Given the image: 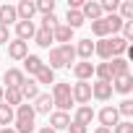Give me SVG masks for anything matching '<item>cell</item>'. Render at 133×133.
<instances>
[{"label":"cell","mask_w":133,"mask_h":133,"mask_svg":"<svg viewBox=\"0 0 133 133\" xmlns=\"http://www.w3.org/2000/svg\"><path fill=\"white\" fill-rule=\"evenodd\" d=\"M34 5H37V13H42V16L55 13V0H34Z\"/></svg>","instance_id":"836d02e7"},{"label":"cell","mask_w":133,"mask_h":133,"mask_svg":"<svg viewBox=\"0 0 133 133\" xmlns=\"http://www.w3.org/2000/svg\"><path fill=\"white\" fill-rule=\"evenodd\" d=\"M37 133H55V130H52V128H50V125H44V128H39V130H37Z\"/></svg>","instance_id":"ee69618b"},{"label":"cell","mask_w":133,"mask_h":133,"mask_svg":"<svg viewBox=\"0 0 133 133\" xmlns=\"http://www.w3.org/2000/svg\"><path fill=\"white\" fill-rule=\"evenodd\" d=\"M52 99H60V97H71V84H65V81H55L52 84Z\"/></svg>","instance_id":"4dcf8cb0"},{"label":"cell","mask_w":133,"mask_h":133,"mask_svg":"<svg viewBox=\"0 0 133 133\" xmlns=\"http://www.w3.org/2000/svg\"><path fill=\"white\" fill-rule=\"evenodd\" d=\"M71 68H73L76 81H91V76H94V63L91 60H78V63L71 65Z\"/></svg>","instance_id":"3957f363"},{"label":"cell","mask_w":133,"mask_h":133,"mask_svg":"<svg viewBox=\"0 0 133 133\" xmlns=\"http://www.w3.org/2000/svg\"><path fill=\"white\" fill-rule=\"evenodd\" d=\"M34 13H37L34 0H21V3L16 5V16H18V21H31Z\"/></svg>","instance_id":"8fae6325"},{"label":"cell","mask_w":133,"mask_h":133,"mask_svg":"<svg viewBox=\"0 0 133 133\" xmlns=\"http://www.w3.org/2000/svg\"><path fill=\"white\" fill-rule=\"evenodd\" d=\"M42 91H39V84L37 81H31V78H26L24 84H21V97L24 99H29V102H34L37 97H39Z\"/></svg>","instance_id":"ac0fdd59"},{"label":"cell","mask_w":133,"mask_h":133,"mask_svg":"<svg viewBox=\"0 0 133 133\" xmlns=\"http://www.w3.org/2000/svg\"><path fill=\"white\" fill-rule=\"evenodd\" d=\"M0 133H16V130H13V125H8V128H0Z\"/></svg>","instance_id":"f6af8a7d"},{"label":"cell","mask_w":133,"mask_h":133,"mask_svg":"<svg viewBox=\"0 0 133 133\" xmlns=\"http://www.w3.org/2000/svg\"><path fill=\"white\" fill-rule=\"evenodd\" d=\"M50 68L52 71H60V68H65V57H63V52H60V47H52L50 50Z\"/></svg>","instance_id":"4316f807"},{"label":"cell","mask_w":133,"mask_h":133,"mask_svg":"<svg viewBox=\"0 0 133 133\" xmlns=\"http://www.w3.org/2000/svg\"><path fill=\"white\" fill-rule=\"evenodd\" d=\"M0 104H3V86H0Z\"/></svg>","instance_id":"7dc6e473"},{"label":"cell","mask_w":133,"mask_h":133,"mask_svg":"<svg viewBox=\"0 0 133 133\" xmlns=\"http://www.w3.org/2000/svg\"><path fill=\"white\" fill-rule=\"evenodd\" d=\"M60 24V18L55 16V13H50V16H42V29H55Z\"/></svg>","instance_id":"f35d334b"},{"label":"cell","mask_w":133,"mask_h":133,"mask_svg":"<svg viewBox=\"0 0 133 133\" xmlns=\"http://www.w3.org/2000/svg\"><path fill=\"white\" fill-rule=\"evenodd\" d=\"M8 42H11V31L5 26H0V44H8Z\"/></svg>","instance_id":"7bdbcfd3"},{"label":"cell","mask_w":133,"mask_h":133,"mask_svg":"<svg viewBox=\"0 0 133 133\" xmlns=\"http://www.w3.org/2000/svg\"><path fill=\"white\" fill-rule=\"evenodd\" d=\"M13 120H16V112H13V107H8V104H0V125H3V128H8V125H13Z\"/></svg>","instance_id":"f546056e"},{"label":"cell","mask_w":133,"mask_h":133,"mask_svg":"<svg viewBox=\"0 0 133 133\" xmlns=\"http://www.w3.org/2000/svg\"><path fill=\"white\" fill-rule=\"evenodd\" d=\"M52 39L60 42V44H71V42H73V29H68V26L60 21V24L52 29Z\"/></svg>","instance_id":"2e32d148"},{"label":"cell","mask_w":133,"mask_h":133,"mask_svg":"<svg viewBox=\"0 0 133 133\" xmlns=\"http://www.w3.org/2000/svg\"><path fill=\"white\" fill-rule=\"evenodd\" d=\"M97 117H99V123H102V128H115L117 123H120V115H117V110L112 107V104H107V107H102L99 112H97Z\"/></svg>","instance_id":"7a4b0ae2"},{"label":"cell","mask_w":133,"mask_h":133,"mask_svg":"<svg viewBox=\"0 0 133 133\" xmlns=\"http://www.w3.org/2000/svg\"><path fill=\"white\" fill-rule=\"evenodd\" d=\"M120 37H123L125 42H130V39H133V21H123V29H120Z\"/></svg>","instance_id":"ab89813d"},{"label":"cell","mask_w":133,"mask_h":133,"mask_svg":"<svg viewBox=\"0 0 133 133\" xmlns=\"http://www.w3.org/2000/svg\"><path fill=\"white\" fill-rule=\"evenodd\" d=\"M31 107H34V112H37V115H50L55 104H52V97H50V94H39V97L34 99V104H31Z\"/></svg>","instance_id":"e0dca14e"},{"label":"cell","mask_w":133,"mask_h":133,"mask_svg":"<svg viewBox=\"0 0 133 133\" xmlns=\"http://www.w3.org/2000/svg\"><path fill=\"white\" fill-rule=\"evenodd\" d=\"M102 13L104 16H112V13H117V5H120V0H102Z\"/></svg>","instance_id":"8d00e7d4"},{"label":"cell","mask_w":133,"mask_h":133,"mask_svg":"<svg viewBox=\"0 0 133 133\" xmlns=\"http://www.w3.org/2000/svg\"><path fill=\"white\" fill-rule=\"evenodd\" d=\"M110 44H112V57H125V50H128V42L117 34V37H110Z\"/></svg>","instance_id":"484cf974"},{"label":"cell","mask_w":133,"mask_h":133,"mask_svg":"<svg viewBox=\"0 0 133 133\" xmlns=\"http://www.w3.org/2000/svg\"><path fill=\"white\" fill-rule=\"evenodd\" d=\"M94 55H99L104 63L112 57V44H110V37H107V39H97V42H94Z\"/></svg>","instance_id":"ffe728a7"},{"label":"cell","mask_w":133,"mask_h":133,"mask_svg":"<svg viewBox=\"0 0 133 133\" xmlns=\"http://www.w3.org/2000/svg\"><path fill=\"white\" fill-rule=\"evenodd\" d=\"M57 47H60V52L65 57V68H71V65L76 63V47L73 44H57Z\"/></svg>","instance_id":"d6a6232c"},{"label":"cell","mask_w":133,"mask_h":133,"mask_svg":"<svg viewBox=\"0 0 133 133\" xmlns=\"http://www.w3.org/2000/svg\"><path fill=\"white\" fill-rule=\"evenodd\" d=\"M112 133H133V123H130V120H120V123L112 128Z\"/></svg>","instance_id":"60d3db41"},{"label":"cell","mask_w":133,"mask_h":133,"mask_svg":"<svg viewBox=\"0 0 133 133\" xmlns=\"http://www.w3.org/2000/svg\"><path fill=\"white\" fill-rule=\"evenodd\" d=\"M94 117H97L94 107H89V104H81V107H76L73 123H78V125H91V120H94Z\"/></svg>","instance_id":"9c48e42d"},{"label":"cell","mask_w":133,"mask_h":133,"mask_svg":"<svg viewBox=\"0 0 133 133\" xmlns=\"http://www.w3.org/2000/svg\"><path fill=\"white\" fill-rule=\"evenodd\" d=\"M117 16L123 21H133V0H120V5H117Z\"/></svg>","instance_id":"1f68e13d"},{"label":"cell","mask_w":133,"mask_h":133,"mask_svg":"<svg viewBox=\"0 0 133 133\" xmlns=\"http://www.w3.org/2000/svg\"><path fill=\"white\" fill-rule=\"evenodd\" d=\"M81 16L86 21H99L104 13H102V5H99V0H84V5H81Z\"/></svg>","instance_id":"277c9868"},{"label":"cell","mask_w":133,"mask_h":133,"mask_svg":"<svg viewBox=\"0 0 133 133\" xmlns=\"http://www.w3.org/2000/svg\"><path fill=\"white\" fill-rule=\"evenodd\" d=\"M115 110H117V115H123V117H130V115H133V99H123V102H120Z\"/></svg>","instance_id":"d590c367"},{"label":"cell","mask_w":133,"mask_h":133,"mask_svg":"<svg viewBox=\"0 0 133 133\" xmlns=\"http://www.w3.org/2000/svg\"><path fill=\"white\" fill-rule=\"evenodd\" d=\"M21 63H24V71H26L29 76H37V71H39L42 65H44V60H42L39 55H26Z\"/></svg>","instance_id":"d6986e66"},{"label":"cell","mask_w":133,"mask_h":133,"mask_svg":"<svg viewBox=\"0 0 133 133\" xmlns=\"http://www.w3.org/2000/svg\"><path fill=\"white\" fill-rule=\"evenodd\" d=\"M3 81H5V86H3V89H21V84L26 81V73H24V71H18V68H8V71H5V76H3Z\"/></svg>","instance_id":"5b68a950"},{"label":"cell","mask_w":133,"mask_h":133,"mask_svg":"<svg viewBox=\"0 0 133 133\" xmlns=\"http://www.w3.org/2000/svg\"><path fill=\"white\" fill-rule=\"evenodd\" d=\"M91 97L99 99V102H110V99H112V84L94 81V84H91Z\"/></svg>","instance_id":"ba28073f"},{"label":"cell","mask_w":133,"mask_h":133,"mask_svg":"<svg viewBox=\"0 0 133 133\" xmlns=\"http://www.w3.org/2000/svg\"><path fill=\"white\" fill-rule=\"evenodd\" d=\"M68 133H89V130H86V125H78V123H73V120H71Z\"/></svg>","instance_id":"b9f144b4"},{"label":"cell","mask_w":133,"mask_h":133,"mask_svg":"<svg viewBox=\"0 0 133 133\" xmlns=\"http://www.w3.org/2000/svg\"><path fill=\"white\" fill-rule=\"evenodd\" d=\"M52 104H55L57 112H68L76 102H73V97H60V99H52Z\"/></svg>","instance_id":"e575fe53"},{"label":"cell","mask_w":133,"mask_h":133,"mask_svg":"<svg viewBox=\"0 0 133 133\" xmlns=\"http://www.w3.org/2000/svg\"><path fill=\"white\" fill-rule=\"evenodd\" d=\"M71 97H73V102L81 107V104H89L91 102V84L89 81H76L73 86H71Z\"/></svg>","instance_id":"6da1fadb"},{"label":"cell","mask_w":133,"mask_h":133,"mask_svg":"<svg viewBox=\"0 0 133 133\" xmlns=\"http://www.w3.org/2000/svg\"><path fill=\"white\" fill-rule=\"evenodd\" d=\"M13 112H16V120H29V123H34V117H37L34 107H31V104H26V102H21Z\"/></svg>","instance_id":"cb8c5ba5"},{"label":"cell","mask_w":133,"mask_h":133,"mask_svg":"<svg viewBox=\"0 0 133 133\" xmlns=\"http://www.w3.org/2000/svg\"><path fill=\"white\" fill-rule=\"evenodd\" d=\"M24 102V97H21V89H3V104H8V107H18Z\"/></svg>","instance_id":"44dd1931"},{"label":"cell","mask_w":133,"mask_h":133,"mask_svg":"<svg viewBox=\"0 0 133 133\" xmlns=\"http://www.w3.org/2000/svg\"><path fill=\"white\" fill-rule=\"evenodd\" d=\"M18 24V16H16V5H0V26H16Z\"/></svg>","instance_id":"30bf717a"},{"label":"cell","mask_w":133,"mask_h":133,"mask_svg":"<svg viewBox=\"0 0 133 133\" xmlns=\"http://www.w3.org/2000/svg\"><path fill=\"white\" fill-rule=\"evenodd\" d=\"M73 47H76V60H91V55H94V42L91 39H78Z\"/></svg>","instance_id":"4fadbf2b"},{"label":"cell","mask_w":133,"mask_h":133,"mask_svg":"<svg viewBox=\"0 0 133 133\" xmlns=\"http://www.w3.org/2000/svg\"><path fill=\"white\" fill-rule=\"evenodd\" d=\"M34 78H37V84H55V71L44 63L42 68L37 71V76H34Z\"/></svg>","instance_id":"83f0119b"},{"label":"cell","mask_w":133,"mask_h":133,"mask_svg":"<svg viewBox=\"0 0 133 133\" xmlns=\"http://www.w3.org/2000/svg\"><path fill=\"white\" fill-rule=\"evenodd\" d=\"M13 130L16 133H31L34 123H29V120H13Z\"/></svg>","instance_id":"74e56055"},{"label":"cell","mask_w":133,"mask_h":133,"mask_svg":"<svg viewBox=\"0 0 133 133\" xmlns=\"http://www.w3.org/2000/svg\"><path fill=\"white\" fill-rule=\"evenodd\" d=\"M91 34H94L97 39H107V37H110V26H107L104 16H102L99 21H91Z\"/></svg>","instance_id":"d4e9b609"},{"label":"cell","mask_w":133,"mask_h":133,"mask_svg":"<svg viewBox=\"0 0 133 133\" xmlns=\"http://www.w3.org/2000/svg\"><path fill=\"white\" fill-rule=\"evenodd\" d=\"M34 42H37L39 47H44V50H50V44L55 42V39H52V29H42V26H39V29L34 31Z\"/></svg>","instance_id":"603a6c76"},{"label":"cell","mask_w":133,"mask_h":133,"mask_svg":"<svg viewBox=\"0 0 133 133\" xmlns=\"http://www.w3.org/2000/svg\"><path fill=\"white\" fill-rule=\"evenodd\" d=\"M112 91H117V94H130V91H133V76L125 73V76L112 78Z\"/></svg>","instance_id":"5bb4252c"},{"label":"cell","mask_w":133,"mask_h":133,"mask_svg":"<svg viewBox=\"0 0 133 133\" xmlns=\"http://www.w3.org/2000/svg\"><path fill=\"white\" fill-rule=\"evenodd\" d=\"M68 125H71V115L68 112H57V110H52L50 112V128L57 133V130H68Z\"/></svg>","instance_id":"8992f818"},{"label":"cell","mask_w":133,"mask_h":133,"mask_svg":"<svg viewBox=\"0 0 133 133\" xmlns=\"http://www.w3.org/2000/svg\"><path fill=\"white\" fill-rule=\"evenodd\" d=\"M63 24L68 26V29H73V31H76V29H81V26L86 24V18L81 16V11H68V13H65V21H63Z\"/></svg>","instance_id":"7402d4cb"},{"label":"cell","mask_w":133,"mask_h":133,"mask_svg":"<svg viewBox=\"0 0 133 133\" xmlns=\"http://www.w3.org/2000/svg\"><path fill=\"white\" fill-rule=\"evenodd\" d=\"M107 65H110V71H112V78L130 73V65H128V60H125V57H110V60H107Z\"/></svg>","instance_id":"9a60e30c"},{"label":"cell","mask_w":133,"mask_h":133,"mask_svg":"<svg viewBox=\"0 0 133 133\" xmlns=\"http://www.w3.org/2000/svg\"><path fill=\"white\" fill-rule=\"evenodd\" d=\"M34 31H37L34 21H18V24H16V39H21V42L34 39Z\"/></svg>","instance_id":"7c38bea8"},{"label":"cell","mask_w":133,"mask_h":133,"mask_svg":"<svg viewBox=\"0 0 133 133\" xmlns=\"http://www.w3.org/2000/svg\"><path fill=\"white\" fill-rule=\"evenodd\" d=\"M26 55H29V42H21V39L8 42V57L11 60H24Z\"/></svg>","instance_id":"52a82bcc"},{"label":"cell","mask_w":133,"mask_h":133,"mask_svg":"<svg viewBox=\"0 0 133 133\" xmlns=\"http://www.w3.org/2000/svg\"><path fill=\"white\" fill-rule=\"evenodd\" d=\"M94 76H97V81L112 84V71H110V65H107V63H99V65H94Z\"/></svg>","instance_id":"f1b7e54d"},{"label":"cell","mask_w":133,"mask_h":133,"mask_svg":"<svg viewBox=\"0 0 133 133\" xmlns=\"http://www.w3.org/2000/svg\"><path fill=\"white\" fill-rule=\"evenodd\" d=\"M94 133H112V130H110V128H102V125H99V128H97Z\"/></svg>","instance_id":"bcb514c9"}]
</instances>
